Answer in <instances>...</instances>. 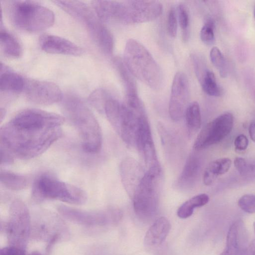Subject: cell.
Here are the masks:
<instances>
[{"mask_svg": "<svg viewBox=\"0 0 255 255\" xmlns=\"http://www.w3.org/2000/svg\"><path fill=\"white\" fill-rule=\"evenodd\" d=\"M65 118L36 109L16 114L0 128V148L13 158L29 159L46 151L62 135Z\"/></svg>", "mask_w": 255, "mask_h": 255, "instance_id": "cell-1", "label": "cell"}, {"mask_svg": "<svg viewBox=\"0 0 255 255\" xmlns=\"http://www.w3.org/2000/svg\"><path fill=\"white\" fill-rule=\"evenodd\" d=\"M62 107L66 117L78 131L84 150L90 153L99 152L102 144V131L90 109L73 95L63 98Z\"/></svg>", "mask_w": 255, "mask_h": 255, "instance_id": "cell-2", "label": "cell"}, {"mask_svg": "<svg viewBox=\"0 0 255 255\" xmlns=\"http://www.w3.org/2000/svg\"><path fill=\"white\" fill-rule=\"evenodd\" d=\"M124 61L131 74L150 88L157 90L162 83L161 69L148 50L135 39L125 45Z\"/></svg>", "mask_w": 255, "mask_h": 255, "instance_id": "cell-3", "label": "cell"}, {"mask_svg": "<svg viewBox=\"0 0 255 255\" xmlns=\"http://www.w3.org/2000/svg\"><path fill=\"white\" fill-rule=\"evenodd\" d=\"M31 197L36 202L56 200L76 205L85 203L87 199L86 192L81 188L48 174L40 175L35 180Z\"/></svg>", "mask_w": 255, "mask_h": 255, "instance_id": "cell-4", "label": "cell"}, {"mask_svg": "<svg viewBox=\"0 0 255 255\" xmlns=\"http://www.w3.org/2000/svg\"><path fill=\"white\" fill-rule=\"evenodd\" d=\"M53 2L84 24L102 51L108 50L113 46L112 33L104 26L95 11L87 4L76 0H55Z\"/></svg>", "mask_w": 255, "mask_h": 255, "instance_id": "cell-5", "label": "cell"}, {"mask_svg": "<svg viewBox=\"0 0 255 255\" xmlns=\"http://www.w3.org/2000/svg\"><path fill=\"white\" fill-rule=\"evenodd\" d=\"M8 10L13 24L27 31H42L51 26L55 21L52 11L32 1H10Z\"/></svg>", "mask_w": 255, "mask_h": 255, "instance_id": "cell-6", "label": "cell"}, {"mask_svg": "<svg viewBox=\"0 0 255 255\" xmlns=\"http://www.w3.org/2000/svg\"><path fill=\"white\" fill-rule=\"evenodd\" d=\"M161 169L146 170L131 200L136 215L143 220L156 213L159 201Z\"/></svg>", "mask_w": 255, "mask_h": 255, "instance_id": "cell-7", "label": "cell"}, {"mask_svg": "<svg viewBox=\"0 0 255 255\" xmlns=\"http://www.w3.org/2000/svg\"><path fill=\"white\" fill-rule=\"evenodd\" d=\"M31 221L26 205L15 199L10 204L5 231L10 246L25 250L31 234Z\"/></svg>", "mask_w": 255, "mask_h": 255, "instance_id": "cell-8", "label": "cell"}, {"mask_svg": "<svg viewBox=\"0 0 255 255\" xmlns=\"http://www.w3.org/2000/svg\"><path fill=\"white\" fill-rule=\"evenodd\" d=\"M162 4L156 0L119 1L116 21L133 24L155 19L162 12Z\"/></svg>", "mask_w": 255, "mask_h": 255, "instance_id": "cell-9", "label": "cell"}, {"mask_svg": "<svg viewBox=\"0 0 255 255\" xmlns=\"http://www.w3.org/2000/svg\"><path fill=\"white\" fill-rule=\"evenodd\" d=\"M57 210L64 218L69 221L88 227L116 224L121 220L123 217L122 212L116 208L89 211L60 205Z\"/></svg>", "mask_w": 255, "mask_h": 255, "instance_id": "cell-10", "label": "cell"}, {"mask_svg": "<svg viewBox=\"0 0 255 255\" xmlns=\"http://www.w3.org/2000/svg\"><path fill=\"white\" fill-rule=\"evenodd\" d=\"M234 117L230 113L220 115L207 124L201 130L193 144V148L200 150L219 143L231 131Z\"/></svg>", "mask_w": 255, "mask_h": 255, "instance_id": "cell-11", "label": "cell"}, {"mask_svg": "<svg viewBox=\"0 0 255 255\" xmlns=\"http://www.w3.org/2000/svg\"><path fill=\"white\" fill-rule=\"evenodd\" d=\"M23 90L30 101L38 105H51L62 101L63 98L59 86L47 81L25 80Z\"/></svg>", "mask_w": 255, "mask_h": 255, "instance_id": "cell-12", "label": "cell"}, {"mask_svg": "<svg viewBox=\"0 0 255 255\" xmlns=\"http://www.w3.org/2000/svg\"><path fill=\"white\" fill-rule=\"evenodd\" d=\"M189 93L186 75L182 72H177L173 79L169 102V114L173 121H179L184 116L188 106Z\"/></svg>", "mask_w": 255, "mask_h": 255, "instance_id": "cell-13", "label": "cell"}, {"mask_svg": "<svg viewBox=\"0 0 255 255\" xmlns=\"http://www.w3.org/2000/svg\"><path fill=\"white\" fill-rule=\"evenodd\" d=\"M120 171L122 183L131 199L143 179L145 171L141 165L131 157H127L122 160Z\"/></svg>", "mask_w": 255, "mask_h": 255, "instance_id": "cell-14", "label": "cell"}, {"mask_svg": "<svg viewBox=\"0 0 255 255\" xmlns=\"http://www.w3.org/2000/svg\"><path fill=\"white\" fill-rule=\"evenodd\" d=\"M41 48L47 53L78 56L83 50L73 42L60 36L45 34L39 39Z\"/></svg>", "mask_w": 255, "mask_h": 255, "instance_id": "cell-15", "label": "cell"}, {"mask_svg": "<svg viewBox=\"0 0 255 255\" xmlns=\"http://www.w3.org/2000/svg\"><path fill=\"white\" fill-rule=\"evenodd\" d=\"M192 64L196 75L203 91L211 96H221L222 90L217 83L214 74L207 68L204 59H196Z\"/></svg>", "mask_w": 255, "mask_h": 255, "instance_id": "cell-16", "label": "cell"}, {"mask_svg": "<svg viewBox=\"0 0 255 255\" xmlns=\"http://www.w3.org/2000/svg\"><path fill=\"white\" fill-rule=\"evenodd\" d=\"M60 222L54 220L34 221L31 225V234L36 239L48 242V247H52L61 237Z\"/></svg>", "mask_w": 255, "mask_h": 255, "instance_id": "cell-17", "label": "cell"}, {"mask_svg": "<svg viewBox=\"0 0 255 255\" xmlns=\"http://www.w3.org/2000/svg\"><path fill=\"white\" fill-rule=\"evenodd\" d=\"M245 229L243 223L237 221L230 226L224 250L220 255H239L243 250Z\"/></svg>", "mask_w": 255, "mask_h": 255, "instance_id": "cell-18", "label": "cell"}, {"mask_svg": "<svg viewBox=\"0 0 255 255\" xmlns=\"http://www.w3.org/2000/svg\"><path fill=\"white\" fill-rule=\"evenodd\" d=\"M170 229V224L167 218L161 217L150 227L145 234L144 244L147 247H156L166 238Z\"/></svg>", "mask_w": 255, "mask_h": 255, "instance_id": "cell-19", "label": "cell"}, {"mask_svg": "<svg viewBox=\"0 0 255 255\" xmlns=\"http://www.w3.org/2000/svg\"><path fill=\"white\" fill-rule=\"evenodd\" d=\"M25 80L2 63L0 64V89L1 92L18 93L23 91Z\"/></svg>", "mask_w": 255, "mask_h": 255, "instance_id": "cell-20", "label": "cell"}, {"mask_svg": "<svg viewBox=\"0 0 255 255\" xmlns=\"http://www.w3.org/2000/svg\"><path fill=\"white\" fill-rule=\"evenodd\" d=\"M200 167L198 157L194 154H190L177 179V186L183 189L191 187L198 176Z\"/></svg>", "mask_w": 255, "mask_h": 255, "instance_id": "cell-21", "label": "cell"}, {"mask_svg": "<svg viewBox=\"0 0 255 255\" xmlns=\"http://www.w3.org/2000/svg\"><path fill=\"white\" fill-rule=\"evenodd\" d=\"M232 162L230 159L220 158L211 161L203 174V182L207 186L211 185L218 176L225 174L229 170Z\"/></svg>", "mask_w": 255, "mask_h": 255, "instance_id": "cell-22", "label": "cell"}, {"mask_svg": "<svg viewBox=\"0 0 255 255\" xmlns=\"http://www.w3.org/2000/svg\"><path fill=\"white\" fill-rule=\"evenodd\" d=\"M0 47L5 55L10 57H19L22 53V47L15 38L1 28L0 33Z\"/></svg>", "mask_w": 255, "mask_h": 255, "instance_id": "cell-23", "label": "cell"}, {"mask_svg": "<svg viewBox=\"0 0 255 255\" xmlns=\"http://www.w3.org/2000/svg\"><path fill=\"white\" fill-rule=\"evenodd\" d=\"M115 66L121 77L126 89V95L137 94L136 82L124 60L116 57L114 60Z\"/></svg>", "mask_w": 255, "mask_h": 255, "instance_id": "cell-24", "label": "cell"}, {"mask_svg": "<svg viewBox=\"0 0 255 255\" xmlns=\"http://www.w3.org/2000/svg\"><path fill=\"white\" fill-rule=\"evenodd\" d=\"M209 197L206 194L195 195L183 203L178 209L177 216L181 219L190 217L195 208L202 207L208 203Z\"/></svg>", "mask_w": 255, "mask_h": 255, "instance_id": "cell-25", "label": "cell"}, {"mask_svg": "<svg viewBox=\"0 0 255 255\" xmlns=\"http://www.w3.org/2000/svg\"><path fill=\"white\" fill-rule=\"evenodd\" d=\"M0 181L5 187L13 191L24 189L28 184L27 179L24 176L6 171H1Z\"/></svg>", "mask_w": 255, "mask_h": 255, "instance_id": "cell-26", "label": "cell"}, {"mask_svg": "<svg viewBox=\"0 0 255 255\" xmlns=\"http://www.w3.org/2000/svg\"><path fill=\"white\" fill-rule=\"evenodd\" d=\"M186 125L190 133L196 132L201 125V115L199 104L193 102L188 105L185 113Z\"/></svg>", "mask_w": 255, "mask_h": 255, "instance_id": "cell-27", "label": "cell"}, {"mask_svg": "<svg viewBox=\"0 0 255 255\" xmlns=\"http://www.w3.org/2000/svg\"><path fill=\"white\" fill-rule=\"evenodd\" d=\"M210 59L214 66L218 70L220 76L226 77L228 74L226 59L220 50L217 47H213L210 53Z\"/></svg>", "mask_w": 255, "mask_h": 255, "instance_id": "cell-28", "label": "cell"}, {"mask_svg": "<svg viewBox=\"0 0 255 255\" xmlns=\"http://www.w3.org/2000/svg\"><path fill=\"white\" fill-rule=\"evenodd\" d=\"M111 97L110 94L106 90L99 88L91 93L89 97V101L95 108L104 111L105 104Z\"/></svg>", "mask_w": 255, "mask_h": 255, "instance_id": "cell-29", "label": "cell"}, {"mask_svg": "<svg viewBox=\"0 0 255 255\" xmlns=\"http://www.w3.org/2000/svg\"><path fill=\"white\" fill-rule=\"evenodd\" d=\"M178 16L179 25L182 29V38L186 41L189 38V17L187 8L183 4L178 5Z\"/></svg>", "mask_w": 255, "mask_h": 255, "instance_id": "cell-30", "label": "cell"}, {"mask_svg": "<svg viewBox=\"0 0 255 255\" xmlns=\"http://www.w3.org/2000/svg\"><path fill=\"white\" fill-rule=\"evenodd\" d=\"M214 23L211 19H208L200 31V38L202 41L207 44H212L215 38Z\"/></svg>", "mask_w": 255, "mask_h": 255, "instance_id": "cell-31", "label": "cell"}, {"mask_svg": "<svg viewBox=\"0 0 255 255\" xmlns=\"http://www.w3.org/2000/svg\"><path fill=\"white\" fill-rule=\"evenodd\" d=\"M239 207L248 213H255V195L246 194L242 196L238 202Z\"/></svg>", "mask_w": 255, "mask_h": 255, "instance_id": "cell-32", "label": "cell"}, {"mask_svg": "<svg viewBox=\"0 0 255 255\" xmlns=\"http://www.w3.org/2000/svg\"><path fill=\"white\" fill-rule=\"evenodd\" d=\"M234 165L239 173L243 176H247L253 173L254 166L242 157H236L234 159Z\"/></svg>", "mask_w": 255, "mask_h": 255, "instance_id": "cell-33", "label": "cell"}, {"mask_svg": "<svg viewBox=\"0 0 255 255\" xmlns=\"http://www.w3.org/2000/svg\"><path fill=\"white\" fill-rule=\"evenodd\" d=\"M167 29L171 37L176 36L177 30V20L176 11L174 7L171 8L168 12L167 19Z\"/></svg>", "mask_w": 255, "mask_h": 255, "instance_id": "cell-34", "label": "cell"}, {"mask_svg": "<svg viewBox=\"0 0 255 255\" xmlns=\"http://www.w3.org/2000/svg\"><path fill=\"white\" fill-rule=\"evenodd\" d=\"M25 251L24 249L9 246L4 247L0 251V255H25Z\"/></svg>", "mask_w": 255, "mask_h": 255, "instance_id": "cell-35", "label": "cell"}, {"mask_svg": "<svg viewBox=\"0 0 255 255\" xmlns=\"http://www.w3.org/2000/svg\"><path fill=\"white\" fill-rule=\"evenodd\" d=\"M249 144L247 136L243 134L238 135L234 141V145L236 150L243 151L246 149Z\"/></svg>", "mask_w": 255, "mask_h": 255, "instance_id": "cell-36", "label": "cell"}, {"mask_svg": "<svg viewBox=\"0 0 255 255\" xmlns=\"http://www.w3.org/2000/svg\"><path fill=\"white\" fill-rule=\"evenodd\" d=\"M1 164H10L13 161V157L6 151L0 148Z\"/></svg>", "mask_w": 255, "mask_h": 255, "instance_id": "cell-37", "label": "cell"}, {"mask_svg": "<svg viewBox=\"0 0 255 255\" xmlns=\"http://www.w3.org/2000/svg\"><path fill=\"white\" fill-rule=\"evenodd\" d=\"M249 133L252 140L255 142V122H253L250 124Z\"/></svg>", "mask_w": 255, "mask_h": 255, "instance_id": "cell-38", "label": "cell"}, {"mask_svg": "<svg viewBox=\"0 0 255 255\" xmlns=\"http://www.w3.org/2000/svg\"><path fill=\"white\" fill-rule=\"evenodd\" d=\"M5 114V111L4 109H0V121L1 122Z\"/></svg>", "mask_w": 255, "mask_h": 255, "instance_id": "cell-39", "label": "cell"}, {"mask_svg": "<svg viewBox=\"0 0 255 255\" xmlns=\"http://www.w3.org/2000/svg\"><path fill=\"white\" fill-rule=\"evenodd\" d=\"M30 255H43L42 254H41V253H40L39 252H37V251H34V252H33Z\"/></svg>", "mask_w": 255, "mask_h": 255, "instance_id": "cell-40", "label": "cell"}, {"mask_svg": "<svg viewBox=\"0 0 255 255\" xmlns=\"http://www.w3.org/2000/svg\"><path fill=\"white\" fill-rule=\"evenodd\" d=\"M254 231H255V222L254 223ZM254 242L255 243V240L254 241Z\"/></svg>", "mask_w": 255, "mask_h": 255, "instance_id": "cell-41", "label": "cell"}, {"mask_svg": "<svg viewBox=\"0 0 255 255\" xmlns=\"http://www.w3.org/2000/svg\"><path fill=\"white\" fill-rule=\"evenodd\" d=\"M254 15H255V10H254Z\"/></svg>", "mask_w": 255, "mask_h": 255, "instance_id": "cell-42", "label": "cell"}]
</instances>
